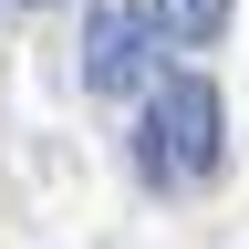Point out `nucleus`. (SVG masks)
<instances>
[{"mask_svg": "<svg viewBox=\"0 0 249 249\" xmlns=\"http://www.w3.org/2000/svg\"><path fill=\"white\" fill-rule=\"evenodd\" d=\"M83 83H93V104H135V93L166 83V31H156V11L93 0L83 11Z\"/></svg>", "mask_w": 249, "mask_h": 249, "instance_id": "2", "label": "nucleus"}, {"mask_svg": "<svg viewBox=\"0 0 249 249\" xmlns=\"http://www.w3.org/2000/svg\"><path fill=\"white\" fill-rule=\"evenodd\" d=\"M218 124H229V104H218L208 73H166L145 93V124H135V177L156 187V197H177V187H208L218 177Z\"/></svg>", "mask_w": 249, "mask_h": 249, "instance_id": "1", "label": "nucleus"}, {"mask_svg": "<svg viewBox=\"0 0 249 249\" xmlns=\"http://www.w3.org/2000/svg\"><path fill=\"white\" fill-rule=\"evenodd\" d=\"M0 11H52V0H0Z\"/></svg>", "mask_w": 249, "mask_h": 249, "instance_id": "4", "label": "nucleus"}, {"mask_svg": "<svg viewBox=\"0 0 249 249\" xmlns=\"http://www.w3.org/2000/svg\"><path fill=\"white\" fill-rule=\"evenodd\" d=\"M239 0H156V31H166V52H208L218 31H229Z\"/></svg>", "mask_w": 249, "mask_h": 249, "instance_id": "3", "label": "nucleus"}]
</instances>
